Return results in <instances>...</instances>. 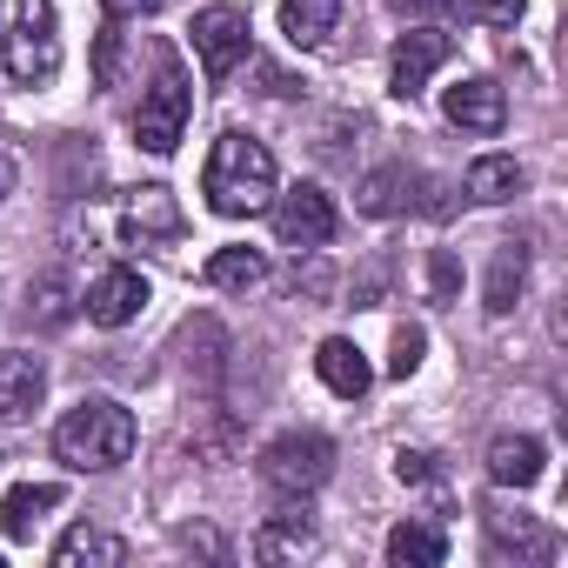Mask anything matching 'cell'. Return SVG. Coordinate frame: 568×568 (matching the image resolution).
I'll return each mask as SVG.
<instances>
[{
    "label": "cell",
    "instance_id": "obj_20",
    "mask_svg": "<svg viewBox=\"0 0 568 568\" xmlns=\"http://www.w3.org/2000/svg\"><path fill=\"white\" fill-rule=\"evenodd\" d=\"M521 288H528V254H521L515 241H501V247H495V267H488V288H481L488 315H508V308L521 302Z\"/></svg>",
    "mask_w": 568,
    "mask_h": 568
},
{
    "label": "cell",
    "instance_id": "obj_33",
    "mask_svg": "<svg viewBox=\"0 0 568 568\" xmlns=\"http://www.w3.org/2000/svg\"><path fill=\"white\" fill-rule=\"evenodd\" d=\"M8 194H14V161L0 154V201H8Z\"/></svg>",
    "mask_w": 568,
    "mask_h": 568
},
{
    "label": "cell",
    "instance_id": "obj_16",
    "mask_svg": "<svg viewBox=\"0 0 568 568\" xmlns=\"http://www.w3.org/2000/svg\"><path fill=\"white\" fill-rule=\"evenodd\" d=\"M81 561H94V568H121V561H128V541L108 535V528H68V535L54 541V568H81Z\"/></svg>",
    "mask_w": 568,
    "mask_h": 568
},
{
    "label": "cell",
    "instance_id": "obj_14",
    "mask_svg": "<svg viewBox=\"0 0 568 568\" xmlns=\"http://www.w3.org/2000/svg\"><path fill=\"white\" fill-rule=\"evenodd\" d=\"M415 187H422V181H415L402 161H388V168H375V174L362 181V194H355V201H362V214L395 221V214H408V207H415Z\"/></svg>",
    "mask_w": 568,
    "mask_h": 568
},
{
    "label": "cell",
    "instance_id": "obj_23",
    "mask_svg": "<svg viewBox=\"0 0 568 568\" xmlns=\"http://www.w3.org/2000/svg\"><path fill=\"white\" fill-rule=\"evenodd\" d=\"M295 548H308V528H302V508H281V528H267V535H254V555H261V561H274V555H295Z\"/></svg>",
    "mask_w": 568,
    "mask_h": 568
},
{
    "label": "cell",
    "instance_id": "obj_31",
    "mask_svg": "<svg viewBox=\"0 0 568 568\" xmlns=\"http://www.w3.org/2000/svg\"><path fill=\"white\" fill-rule=\"evenodd\" d=\"M395 14H408V21H422V14H442V8H455V0H388Z\"/></svg>",
    "mask_w": 568,
    "mask_h": 568
},
{
    "label": "cell",
    "instance_id": "obj_1",
    "mask_svg": "<svg viewBox=\"0 0 568 568\" xmlns=\"http://www.w3.org/2000/svg\"><path fill=\"white\" fill-rule=\"evenodd\" d=\"M134 415L121 408V402H108V395H88V402H74L61 422H54V455L68 462V468H81V475H108V468H121L128 455H134Z\"/></svg>",
    "mask_w": 568,
    "mask_h": 568
},
{
    "label": "cell",
    "instance_id": "obj_19",
    "mask_svg": "<svg viewBox=\"0 0 568 568\" xmlns=\"http://www.w3.org/2000/svg\"><path fill=\"white\" fill-rule=\"evenodd\" d=\"M48 508H61V488H54V481H28V488H14V495H0V535H8V541L34 535V521H41Z\"/></svg>",
    "mask_w": 568,
    "mask_h": 568
},
{
    "label": "cell",
    "instance_id": "obj_28",
    "mask_svg": "<svg viewBox=\"0 0 568 568\" xmlns=\"http://www.w3.org/2000/svg\"><path fill=\"white\" fill-rule=\"evenodd\" d=\"M114 74H121V34L108 28V34H101V48H94V81H101V88H114Z\"/></svg>",
    "mask_w": 568,
    "mask_h": 568
},
{
    "label": "cell",
    "instance_id": "obj_24",
    "mask_svg": "<svg viewBox=\"0 0 568 568\" xmlns=\"http://www.w3.org/2000/svg\"><path fill=\"white\" fill-rule=\"evenodd\" d=\"M28 315H34V322H48V328H61V322H68V281H61V274H48L41 288H34Z\"/></svg>",
    "mask_w": 568,
    "mask_h": 568
},
{
    "label": "cell",
    "instance_id": "obj_10",
    "mask_svg": "<svg viewBox=\"0 0 568 568\" xmlns=\"http://www.w3.org/2000/svg\"><path fill=\"white\" fill-rule=\"evenodd\" d=\"M141 308H148V281L134 267H108L88 288V322H101V328H128Z\"/></svg>",
    "mask_w": 568,
    "mask_h": 568
},
{
    "label": "cell",
    "instance_id": "obj_18",
    "mask_svg": "<svg viewBox=\"0 0 568 568\" xmlns=\"http://www.w3.org/2000/svg\"><path fill=\"white\" fill-rule=\"evenodd\" d=\"M521 161L515 154H481L475 168H468V201H481V207H501V201H515L521 194Z\"/></svg>",
    "mask_w": 568,
    "mask_h": 568
},
{
    "label": "cell",
    "instance_id": "obj_9",
    "mask_svg": "<svg viewBox=\"0 0 568 568\" xmlns=\"http://www.w3.org/2000/svg\"><path fill=\"white\" fill-rule=\"evenodd\" d=\"M442 114H448L455 128H468V134H501V121H508V94H501L488 74H475V81H455V88L442 94Z\"/></svg>",
    "mask_w": 568,
    "mask_h": 568
},
{
    "label": "cell",
    "instance_id": "obj_12",
    "mask_svg": "<svg viewBox=\"0 0 568 568\" xmlns=\"http://www.w3.org/2000/svg\"><path fill=\"white\" fill-rule=\"evenodd\" d=\"M541 462H548V448L535 435H495L488 442V481L495 488H535L541 481Z\"/></svg>",
    "mask_w": 568,
    "mask_h": 568
},
{
    "label": "cell",
    "instance_id": "obj_5",
    "mask_svg": "<svg viewBox=\"0 0 568 568\" xmlns=\"http://www.w3.org/2000/svg\"><path fill=\"white\" fill-rule=\"evenodd\" d=\"M335 475V442L328 435H274L267 448H261V481L274 488V495H315L322 481Z\"/></svg>",
    "mask_w": 568,
    "mask_h": 568
},
{
    "label": "cell",
    "instance_id": "obj_2",
    "mask_svg": "<svg viewBox=\"0 0 568 568\" xmlns=\"http://www.w3.org/2000/svg\"><path fill=\"white\" fill-rule=\"evenodd\" d=\"M201 194L214 214L241 221V214H261L274 201V154L254 141V134H221L214 154H207V174H201Z\"/></svg>",
    "mask_w": 568,
    "mask_h": 568
},
{
    "label": "cell",
    "instance_id": "obj_22",
    "mask_svg": "<svg viewBox=\"0 0 568 568\" xmlns=\"http://www.w3.org/2000/svg\"><path fill=\"white\" fill-rule=\"evenodd\" d=\"M207 281H214V288H227V295H247V288H261V281H267V261L254 247H214L207 254Z\"/></svg>",
    "mask_w": 568,
    "mask_h": 568
},
{
    "label": "cell",
    "instance_id": "obj_17",
    "mask_svg": "<svg viewBox=\"0 0 568 568\" xmlns=\"http://www.w3.org/2000/svg\"><path fill=\"white\" fill-rule=\"evenodd\" d=\"M342 21V0H281V34L295 48H322Z\"/></svg>",
    "mask_w": 568,
    "mask_h": 568
},
{
    "label": "cell",
    "instance_id": "obj_27",
    "mask_svg": "<svg viewBox=\"0 0 568 568\" xmlns=\"http://www.w3.org/2000/svg\"><path fill=\"white\" fill-rule=\"evenodd\" d=\"M528 14V0H475V21L481 28H515Z\"/></svg>",
    "mask_w": 568,
    "mask_h": 568
},
{
    "label": "cell",
    "instance_id": "obj_30",
    "mask_svg": "<svg viewBox=\"0 0 568 568\" xmlns=\"http://www.w3.org/2000/svg\"><path fill=\"white\" fill-rule=\"evenodd\" d=\"M108 21H141V14H161V0H101Z\"/></svg>",
    "mask_w": 568,
    "mask_h": 568
},
{
    "label": "cell",
    "instance_id": "obj_3",
    "mask_svg": "<svg viewBox=\"0 0 568 568\" xmlns=\"http://www.w3.org/2000/svg\"><path fill=\"white\" fill-rule=\"evenodd\" d=\"M0 68L14 81H48L61 68L54 0H0Z\"/></svg>",
    "mask_w": 568,
    "mask_h": 568
},
{
    "label": "cell",
    "instance_id": "obj_6",
    "mask_svg": "<svg viewBox=\"0 0 568 568\" xmlns=\"http://www.w3.org/2000/svg\"><path fill=\"white\" fill-rule=\"evenodd\" d=\"M267 207H274V234L288 241V247H328L335 227H342V221H335V201H328L315 181H302V187H288V194L274 187Z\"/></svg>",
    "mask_w": 568,
    "mask_h": 568
},
{
    "label": "cell",
    "instance_id": "obj_13",
    "mask_svg": "<svg viewBox=\"0 0 568 568\" xmlns=\"http://www.w3.org/2000/svg\"><path fill=\"white\" fill-rule=\"evenodd\" d=\"M48 395V375L34 355H0V422H28Z\"/></svg>",
    "mask_w": 568,
    "mask_h": 568
},
{
    "label": "cell",
    "instance_id": "obj_15",
    "mask_svg": "<svg viewBox=\"0 0 568 568\" xmlns=\"http://www.w3.org/2000/svg\"><path fill=\"white\" fill-rule=\"evenodd\" d=\"M128 234H134V241H174V234H181V207H174V194H168L161 181L128 194Z\"/></svg>",
    "mask_w": 568,
    "mask_h": 568
},
{
    "label": "cell",
    "instance_id": "obj_32",
    "mask_svg": "<svg viewBox=\"0 0 568 568\" xmlns=\"http://www.w3.org/2000/svg\"><path fill=\"white\" fill-rule=\"evenodd\" d=\"M261 81H267V94H295V81L281 74V68H261Z\"/></svg>",
    "mask_w": 568,
    "mask_h": 568
},
{
    "label": "cell",
    "instance_id": "obj_4",
    "mask_svg": "<svg viewBox=\"0 0 568 568\" xmlns=\"http://www.w3.org/2000/svg\"><path fill=\"white\" fill-rule=\"evenodd\" d=\"M187 108H194V88H187V68L174 54H161L154 68V88L141 94V114H134V141L148 154H174L181 134H187Z\"/></svg>",
    "mask_w": 568,
    "mask_h": 568
},
{
    "label": "cell",
    "instance_id": "obj_29",
    "mask_svg": "<svg viewBox=\"0 0 568 568\" xmlns=\"http://www.w3.org/2000/svg\"><path fill=\"white\" fill-rule=\"evenodd\" d=\"M395 475L422 488V481H435V455H415V448H402V455H395Z\"/></svg>",
    "mask_w": 568,
    "mask_h": 568
},
{
    "label": "cell",
    "instance_id": "obj_21",
    "mask_svg": "<svg viewBox=\"0 0 568 568\" xmlns=\"http://www.w3.org/2000/svg\"><path fill=\"white\" fill-rule=\"evenodd\" d=\"M442 555H448V535L435 521H402L388 535V561L395 568H442Z\"/></svg>",
    "mask_w": 568,
    "mask_h": 568
},
{
    "label": "cell",
    "instance_id": "obj_26",
    "mask_svg": "<svg viewBox=\"0 0 568 568\" xmlns=\"http://www.w3.org/2000/svg\"><path fill=\"white\" fill-rule=\"evenodd\" d=\"M428 288H435V302H455V288H462V267H455V254H428Z\"/></svg>",
    "mask_w": 568,
    "mask_h": 568
},
{
    "label": "cell",
    "instance_id": "obj_8",
    "mask_svg": "<svg viewBox=\"0 0 568 568\" xmlns=\"http://www.w3.org/2000/svg\"><path fill=\"white\" fill-rule=\"evenodd\" d=\"M448 54H455V41H448L442 28H408V34L395 41V54H388V88H395L402 101H415V94L428 88V74H435Z\"/></svg>",
    "mask_w": 568,
    "mask_h": 568
},
{
    "label": "cell",
    "instance_id": "obj_25",
    "mask_svg": "<svg viewBox=\"0 0 568 568\" xmlns=\"http://www.w3.org/2000/svg\"><path fill=\"white\" fill-rule=\"evenodd\" d=\"M422 348H428V335H422V328H402V335H395V355H388V375L408 382V375L422 368Z\"/></svg>",
    "mask_w": 568,
    "mask_h": 568
},
{
    "label": "cell",
    "instance_id": "obj_7",
    "mask_svg": "<svg viewBox=\"0 0 568 568\" xmlns=\"http://www.w3.org/2000/svg\"><path fill=\"white\" fill-rule=\"evenodd\" d=\"M187 34H194V54H201L207 81H227L247 61V14L241 8H201Z\"/></svg>",
    "mask_w": 568,
    "mask_h": 568
},
{
    "label": "cell",
    "instance_id": "obj_11",
    "mask_svg": "<svg viewBox=\"0 0 568 568\" xmlns=\"http://www.w3.org/2000/svg\"><path fill=\"white\" fill-rule=\"evenodd\" d=\"M315 375L342 395V402H362L368 395V382H375V368H368V355L348 342V335H328L322 348H315Z\"/></svg>",
    "mask_w": 568,
    "mask_h": 568
}]
</instances>
